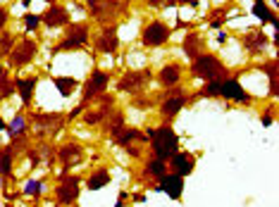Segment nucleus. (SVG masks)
<instances>
[{"label":"nucleus","mask_w":279,"mask_h":207,"mask_svg":"<svg viewBox=\"0 0 279 207\" xmlns=\"http://www.w3.org/2000/svg\"><path fill=\"white\" fill-rule=\"evenodd\" d=\"M198 98H217V100H232V103H241V105H253L256 98L248 93V88L239 81V77H227L220 81H205V86L193 93V100Z\"/></svg>","instance_id":"nucleus-1"},{"label":"nucleus","mask_w":279,"mask_h":207,"mask_svg":"<svg viewBox=\"0 0 279 207\" xmlns=\"http://www.w3.org/2000/svg\"><path fill=\"white\" fill-rule=\"evenodd\" d=\"M26 119H29V131H31L36 138H41V141L57 138L60 131L67 126L64 112H43V109H33V112L26 114Z\"/></svg>","instance_id":"nucleus-2"},{"label":"nucleus","mask_w":279,"mask_h":207,"mask_svg":"<svg viewBox=\"0 0 279 207\" xmlns=\"http://www.w3.org/2000/svg\"><path fill=\"white\" fill-rule=\"evenodd\" d=\"M146 136H148L150 153L155 157H160V160H170L172 155L179 150V143H182L179 133L174 131L170 121H162L155 129H146Z\"/></svg>","instance_id":"nucleus-3"},{"label":"nucleus","mask_w":279,"mask_h":207,"mask_svg":"<svg viewBox=\"0 0 279 207\" xmlns=\"http://www.w3.org/2000/svg\"><path fill=\"white\" fill-rule=\"evenodd\" d=\"M191 77L198 79V81H220V79L232 77V69L225 65V60L220 55L210 53V50H203L198 57L191 60Z\"/></svg>","instance_id":"nucleus-4"},{"label":"nucleus","mask_w":279,"mask_h":207,"mask_svg":"<svg viewBox=\"0 0 279 207\" xmlns=\"http://www.w3.org/2000/svg\"><path fill=\"white\" fill-rule=\"evenodd\" d=\"M91 43V26L88 22H69L64 26V36L57 43L50 48V55H60V53H79L86 50Z\"/></svg>","instance_id":"nucleus-5"},{"label":"nucleus","mask_w":279,"mask_h":207,"mask_svg":"<svg viewBox=\"0 0 279 207\" xmlns=\"http://www.w3.org/2000/svg\"><path fill=\"white\" fill-rule=\"evenodd\" d=\"M131 0H86V12L88 17L103 24H117L124 14H129Z\"/></svg>","instance_id":"nucleus-6"},{"label":"nucleus","mask_w":279,"mask_h":207,"mask_svg":"<svg viewBox=\"0 0 279 207\" xmlns=\"http://www.w3.org/2000/svg\"><path fill=\"white\" fill-rule=\"evenodd\" d=\"M155 79L150 67H139V69H124L119 79L115 81V91L129 98H136L141 93H146L150 86V81Z\"/></svg>","instance_id":"nucleus-7"},{"label":"nucleus","mask_w":279,"mask_h":207,"mask_svg":"<svg viewBox=\"0 0 279 207\" xmlns=\"http://www.w3.org/2000/svg\"><path fill=\"white\" fill-rule=\"evenodd\" d=\"M191 103H193V96L182 84L179 86L162 88V96L158 98V114L162 117V121H172L184 107H189Z\"/></svg>","instance_id":"nucleus-8"},{"label":"nucleus","mask_w":279,"mask_h":207,"mask_svg":"<svg viewBox=\"0 0 279 207\" xmlns=\"http://www.w3.org/2000/svg\"><path fill=\"white\" fill-rule=\"evenodd\" d=\"M81 186H84V179L79 174H62L60 181H57L53 188L55 205L57 207H74L76 203H79V196H81Z\"/></svg>","instance_id":"nucleus-9"},{"label":"nucleus","mask_w":279,"mask_h":207,"mask_svg":"<svg viewBox=\"0 0 279 207\" xmlns=\"http://www.w3.org/2000/svg\"><path fill=\"white\" fill-rule=\"evenodd\" d=\"M172 36H174V29L162 19H150L141 26V45L148 48V50L167 45L172 41Z\"/></svg>","instance_id":"nucleus-10"},{"label":"nucleus","mask_w":279,"mask_h":207,"mask_svg":"<svg viewBox=\"0 0 279 207\" xmlns=\"http://www.w3.org/2000/svg\"><path fill=\"white\" fill-rule=\"evenodd\" d=\"M36 55H38V41L33 36H24V38H19L14 43V48L7 55V69H24V67H29L36 60Z\"/></svg>","instance_id":"nucleus-11"},{"label":"nucleus","mask_w":279,"mask_h":207,"mask_svg":"<svg viewBox=\"0 0 279 207\" xmlns=\"http://www.w3.org/2000/svg\"><path fill=\"white\" fill-rule=\"evenodd\" d=\"M110 81H112V77H110V72H105V69H100V67H93L91 69V74L86 77V81L81 84V103H93V100L100 96V93H105L107 88H110Z\"/></svg>","instance_id":"nucleus-12"},{"label":"nucleus","mask_w":279,"mask_h":207,"mask_svg":"<svg viewBox=\"0 0 279 207\" xmlns=\"http://www.w3.org/2000/svg\"><path fill=\"white\" fill-rule=\"evenodd\" d=\"M119 48H122L119 26L117 24H103L98 29L96 38H93V53L96 55H117Z\"/></svg>","instance_id":"nucleus-13"},{"label":"nucleus","mask_w":279,"mask_h":207,"mask_svg":"<svg viewBox=\"0 0 279 207\" xmlns=\"http://www.w3.org/2000/svg\"><path fill=\"white\" fill-rule=\"evenodd\" d=\"M112 141L117 143L119 148L129 153V157H136L141 160L143 157V148L148 145V136H146V131H139V129H124L119 133L117 138H112Z\"/></svg>","instance_id":"nucleus-14"},{"label":"nucleus","mask_w":279,"mask_h":207,"mask_svg":"<svg viewBox=\"0 0 279 207\" xmlns=\"http://www.w3.org/2000/svg\"><path fill=\"white\" fill-rule=\"evenodd\" d=\"M148 188L153 193H165V196L170 198V200H174V203H182L184 191H186V179L167 172V174H162L155 184H150Z\"/></svg>","instance_id":"nucleus-15"},{"label":"nucleus","mask_w":279,"mask_h":207,"mask_svg":"<svg viewBox=\"0 0 279 207\" xmlns=\"http://www.w3.org/2000/svg\"><path fill=\"white\" fill-rule=\"evenodd\" d=\"M239 41H241V48L251 57H263V55L268 53V48H272L268 33L263 31V29H248V31H244L239 36Z\"/></svg>","instance_id":"nucleus-16"},{"label":"nucleus","mask_w":279,"mask_h":207,"mask_svg":"<svg viewBox=\"0 0 279 207\" xmlns=\"http://www.w3.org/2000/svg\"><path fill=\"white\" fill-rule=\"evenodd\" d=\"M57 162L62 164V174H69L72 167L84 164V145L79 141H64L57 148Z\"/></svg>","instance_id":"nucleus-17"},{"label":"nucleus","mask_w":279,"mask_h":207,"mask_svg":"<svg viewBox=\"0 0 279 207\" xmlns=\"http://www.w3.org/2000/svg\"><path fill=\"white\" fill-rule=\"evenodd\" d=\"M196 164H198L196 153H191V150H182V148H179V150L167 160V172L186 179V176H191L193 172H196Z\"/></svg>","instance_id":"nucleus-18"},{"label":"nucleus","mask_w":279,"mask_h":207,"mask_svg":"<svg viewBox=\"0 0 279 207\" xmlns=\"http://www.w3.org/2000/svg\"><path fill=\"white\" fill-rule=\"evenodd\" d=\"M69 22H72L69 7H64L62 2L48 5V10L41 14V24L45 26V29H64Z\"/></svg>","instance_id":"nucleus-19"},{"label":"nucleus","mask_w":279,"mask_h":207,"mask_svg":"<svg viewBox=\"0 0 279 207\" xmlns=\"http://www.w3.org/2000/svg\"><path fill=\"white\" fill-rule=\"evenodd\" d=\"M41 84V77L38 74H31V77H14V93L19 96L21 107L31 109L33 96H36V86Z\"/></svg>","instance_id":"nucleus-20"},{"label":"nucleus","mask_w":279,"mask_h":207,"mask_svg":"<svg viewBox=\"0 0 279 207\" xmlns=\"http://www.w3.org/2000/svg\"><path fill=\"white\" fill-rule=\"evenodd\" d=\"M162 174H167V160H160L155 155L143 160V164H141V184L143 186L155 184Z\"/></svg>","instance_id":"nucleus-21"},{"label":"nucleus","mask_w":279,"mask_h":207,"mask_svg":"<svg viewBox=\"0 0 279 207\" xmlns=\"http://www.w3.org/2000/svg\"><path fill=\"white\" fill-rule=\"evenodd\" d=\"M155 79H158V84L162 88L179 86L184 79V65H179V62H167V65L160 67V72L155 74Z\"/></svg>","instance_id":"nucleus-22"},{"label":"nucleus","mask_w":279,"mask_h":207,"mask_svg":"<svg viewBox=\"0 0 279 207\" xmlns=\"http://www.w3.org/2000/svg\"><path fill=\"white\" fill-rule=\"evenodd\" d=\"M182 50L184 55L193 60V57H198V55L205 50V38H203V31H198V29H191V31H186L182 41Z\"/></svg>","instance_id":"nucleus-23"},{"label":"nucleus","mask_w":279,"mask_h":207,"mask_svg":"<svg viewBox=\"0 0 279 207\" xmlns=\"http://www.w3.org/2000/svg\"><path fill=\"white\" fill-rule=\"evenodd\" d=\"M124 129H127V117H124V112H122V109L115 107L110 114H107V119L103 121V131H105L110 138H117Z\"/></svg>","instance_id":"nucleus-24"},{"label":"nucleus","mask_w":279,"mask_h":207,"mask_svg":"<svg viewBox=\"0 0 279 207\" xmlns=\"http://www.w3.org/2000/svg\"><path fill=\"white\" fill-rule=\"evenodd\" d=\"M14 160H17V150L10 143H5L0 148V179H10L14 176Z\"/></svg>","instance_id":"nucleus-25"},{"label":"nucleus","mask_w":279,"mask_h":207,"mask_svg":"<svg viewBox=\"0 0 279 207\" xmlns=\"http://www.w3.org/2000/svg\"><path fill=\"white\" fill-rule=\"evenodd\" d=\"M112 181V174L107 167H98V169H91V174L84 179V186L88 191H103L105 186H110Z\"/></svg>","instance_id":"nucleus-26"},{"label":"nucleus","mask_w":279,"mask_h":207,"mask_svg":"<svg viewBox=\"0 0 279 207\" xmlns=\"http://www.w3.org/2000/svg\"><path fill=\"white\" fill-rule=\"evenodd\" d=\"M251 14L260 19L263 24H270V26H275L277 29V10H272L265 0H260V2H253V7H251Z\"/></svg>","instance_id":"nucleus-27"},{"label":"nucleus","mask_w":279,"mask_h":207,"mask_svg":"<svg viewBox=\"0 0 279 207\" xmlns=\"http://www.w3.org/2000/svg\"><path fill=\"white\" fill-rule=\"evenodd\" d=\"M50 81H53L55 91H57L62 98H72V93H76V91L81 88V81L74 77H53Z\"/></svg>","instance_id":"nucleus-28"},{"label":"nucleus","mask_w":279,"mask_h":207,"mask_svg":"<svg viewBox=\"0 0 279 207\" xmlns=\"http://www.w3.org/2000/svg\"><path fill=\"white\" fill-rule=\"evenodd\" d=\"M43 191H45V179H26L24 181V188H21V198H33V200H38L43 196Z\"/></svg>","instance_id":"nucleus-29"},{"label":"nucleus","mask_w":279,"mask_h":207,"mask_svg":"<svg viewBox=\"0 0 279 207\" xmlns=\"http://www.w3.org/2000/svg\"><path fill=\"white\" fill-rule=\"evenodd\" d=\"M36 150L41 155V162H45L48 169H53L55 162H57V148H53V143L50 141H41L36 145Z\"/></svg>","instance_id":"nucleus-30"},{"label":"nucleus","mask_w":279,"mask_h":207,"mask_svg":"<svg viewBox=\"0 0 279 207\" xmlns=\"http://www.w3.org/2000/svg\"><path fill=\"white\" fill-rule=\"evenodd\" d=\"M251 69L263 72L270 81H277V77H279V65H277V57H275V55H272L270 60H260V62H258V65H253Z\"/></svg>","instance_id":"nucleus-31"},{"label":"nucleus","mask_w":279,"mask_h":207,"mask_svg":"<svg viewBox=\"0 0 279 207\" xmlns=\"http://www.w3.org/2000/svg\"><path fill=\"white\" fill-rule=\"evenodd\" d=\"M21 24H24V31L26 36H36L41 31V14H33V12H26L21 17Z\"/></svg>","instance_id":"nucleus-32"},{"label":"nucleus","mask_w":279,"mask_h":207,"mask_svg":"<svg viewBox=\"0 0 279 207\" xmlns=\"http://www.w3.org/2000/svg\"><path fill=\"white\" fill-rule=\"evenodd\" d=\"M234 10V2H227V5H220V7H213V10L205 14L208 22H227L229 12Z\"/></svg>","instance_id":"nucleus-33"},{"label":"nucleus","mask_w":279,"mask_h":207,"mask_svg":"<svg viewBox=\"0 0 279 207\" xmlns=\"http://www.w3.org/2000/svg\"><path fill=\"white\" fill-rule=\"evenodd\" d=\"M14 43H17V38H14L12 31L0 33V60H7V55H10V50L14 48Z\"/></svg>","instance_id":"nucleus-34"},{"label":"nucleus","mask_w":279,"mask_h":207,"mask_svg":"<svg viewBox=\"0 0 279 207\" xmlns=\"http://www.w3.org/2000/svg\"><path fill=\"white\" fill-rule=\"evenodd\" d=\"M131 107L134 109H153L158 107V98H150V96H146V93H141V96H136V98H131Z\"/></svg>","instance_id":"nucleus-35"},{"label":"nucleus","mask_w":279,"mask_h":207,"mask_svg":"<svg viewBox=\"0 0 279 207\" xmlns=\"http://www.w3.org/2000/svg\"><path fill=\"white\" fill-rule=\"evenodd\" d=\"M0 96L2 100H10L14 96V79H10V74L0 77Z\"/></svg>","instance_id":"nucleus-36"},{"label":"nucleus","mask_w":279,"mask_h":207,"mask_svg":"<svg viewBox=\"0 0 279 207\" xmlns=\"http://www.w3.org/2000/svg\"><path fill=\"white\" fill-rule=\"evenodd\" d=\"M275 119H277V107H275V103H272V105H268V107L260 112V124H263V126H272Z\"/></svg>","instance_id":"nucleus-37"},{"label":"nucleus","mask_w":279,"mask_h":207,"mask_svg":"<svg viewBox=\"0 0 279 207\" xmlns=\"http://www.w3.org/2000/svg\"><path fill=\"white\" fill-rule=\"evenodd\" d=\"M150 10H165V7H177V0H143Z\"/></svg>","instance_id":"nucleus-38"},{"label":"nucleus","mask_w":279,"mask_h":207,"mask_svg":"<svg viewBox=\"0 0 279 207\" xmlns=\"http://www.w3.org/2000/svg\"><path fill=\"white\" fill-rule=\"evenodd\" d=\"M7 24H10V10L5 5H0V33L7 31Z\"/></svg>","instance_id":"nucleus-39"},{"label":"nucleus","mask_w":279,"mask_h":207,"mask_svg":"<svg viewBox=\"0 0 279 207\" xmlns=\"http://www.w3.org/2000/svg\"><path fill=\"white\" fill-rule=\"evenodd\" d=\"M172 29H184V31H191V29H196V24L193 22H184L182 17H177V22H174V26Z\"/></svg>","instance_id":"nucleus-40"},{"label":"nucleus","mask_w":279,"mask_h":207,"mask_svg":"<svg viewBox=\"0 0 279 207\" xmlns=\"http://www.w3.org/2000/svg\"><path fill=\"white\" fill-rule=\"evenodd\" d=\"M127 203H129V193L122 188L117 193V203H115V207H127Z\"/></svg>","instance_id":"nucleus-41"},{"label":"nucleus","mask_w":279,"mask_h":207,"mask_svg":"<svg viewBox=\"0 0 279 207\" xmlns=\"http://www.w3.org/2000/svg\"><path fill=\"white\" fill-rule=\"evenodd\" d=\"M2 196H5V200H7V203H14V200H19V198H21V191H5Z\"/></svg>","instance_id":"nucleus-42"},{"label":"nucleus","mask_w":279,"mask_h":207,"mask_svg":"<svg viewBox=\"0 0 279 207\" xmlns=\"http://www.w3.org/2000/svg\"><path fill=\"white\" fill-rule=\"evenodd\" d=\"M217 43H229V31H217Z\"/></svg>","instance_id":"nucleus-43"},{"label":"nucleus","mask_w":279,"mask_h":207,"mask_svg":"<svg viewBox=\"0 0 279 207\" xmlns=\"http://www.w3.org/2000/svg\"><path fill=\"white\" fill-rule=\"evenodd\" d=\"M134 203H136V205H141V203H146V193H143V191H139V193H134Z\"/></svg>","instance_id":"nucleus-44"},{"label":"nucleus","mask_w":279,"mask_h":207,"mask_svg":"<svg viewBox=\"0 0 279 207\" xmlns=\"http://www.w3.org/2000/svg\"><path fill=\"white\" fill-rule=\"evenodd\" d=\"M177 5H179V7H184V5H191V7H196V5H198V0H177Z\"/></svg>","instance_id":"nucleus-45"},{"label":"nucleus","mask_w":279,"mask_h":207,"mask_svg":"<svg viewBox=\"0 0 279 207\" xmlns=\"http://www.w3.org/2000/svg\"><path fill=\"white\" fill-rule=\"evenodd\" d=\"M5 74H7V67H5V62L0 60V77H5Z\"/></svg>","instance_id":"nucleus-46"},{"label":"nucleus","mask_w":279,"mask_h":207,"mask_svg":"<svg viewBox=\"0 0 279 207\" xmlns=\"http://www.w3.org/2000/svg\"><path fill=\"white\" fill-rule=\"evenodd\" d=\"M5 129H7V121H5L2 117H0V131H5Z\"/></svg>","instance_id":"nucleus-47"},{"label":"nucleus","mask_w":279,"mask_h":207,"mask_svg":"<svg viewBox=\"0 0 279 207\" xmlns=\"http://www.w3.org/2000/svg\"><path fill=\"white\" fill-rule=\"evenodd\" d=\"M21 5H24V7H29V5H31V0H19Z\"/></svg>","instance_id":"nucleus-48"},{"label":"nucleus","mask_w":279,"mask_h":207,"mask_svg":"<svg viewBox=\"0 0 279 207\" xmlns=\"http://www.w3.org/2000/svg\"><path fill=\"white\" fill-rule=\"evenodd\" d=\"M45 5H55V2H60V0H43Z\"/></svg>","instance_id":"nucleus-49"},{"label":"nucleus","mask_w":279,"mask_h":207,"mask_svg":"<svg viewBox=\"0 0 279 207\" xmlns=\"http://www.w3.org/2000/svg\"><path fill=\"white\" fill-rule=\"evenodd\" d=\"M0 103H5V100H2V96H0Z\"/></svg>","instance_id":"nucleus-50"}]
</instances>
